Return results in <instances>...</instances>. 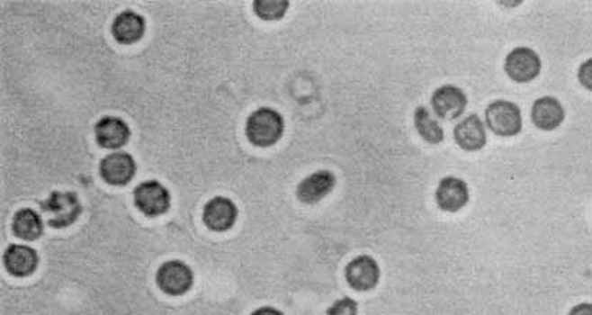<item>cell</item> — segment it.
<instances>
[{
  "mask_svg": "<svg viewBox=\"0 0 592 315\" xmlns=\"http://www.w3.org/2000/svg\"><path fill=\"white\" fill-rule=\"evenodd\" d=\"M135 205L147 217H159L171 208V194L159 181L149 179L136 186Z\"/></svg>",
  "mask_w": 592,
  "mask_h": 315,
  "instance_id": "cell-5",
  "label": "cell"
},
{
  "mask_svg": "<svg viewBox=\"0 0 592 315\" xmlns=\"http://www.w3.org/2000/svg\"><path fill=\"white\" fill-rule=\"evenodd\" d=\"M453 140L463 151H481L487 145V130L481 118L477 113L463 118L453 128Z\"/></svg>",
  "mask_w": 592,
  "mask_h": 315,
  "instance_id": "cell-13",
  "label": "cell"
},
{
  "mask_svg": "<svg viewBox=\"0 0 592 315\" xmlns=\"http://www.w3.org/2000/svg\"><path fill=\"white\" fill-rule=\"evenodd\" d=\"M12 230L18 238L35 241L43 232L42 217L31 208H22L12 220Z\"/></svg>",
  "mask_w": 592,
  "mask_h": 315,
  "instance_id": "cell-18",
  "label": "cell"
},
{
  "mask_svg": "<svg viewBox=\"0 0 592 315\" xmlns=\"http://www.w3.org/2000/svg\"><path fill=\"white\" fill-rule=\"evenodd\" d=\"M101 176L111 185L130 184L136 174V162L128 152L116 151L106 155L101 161Z\"/></svg>",
  "mask_w": 592,
  "mask_h": 315,
  "instance_id": "cell-10",
  "label": "cell"
},
{
  "mask_svg": "<svg viewBox=\"0 0 592 315\" xmlns=\"http://www.w3.org/2000/svg\"><path fill=\"white\" fill-rule=\"evenodd\" d=\"M345 278L349 287L355 291L373 290L380 283V264L370 256H355L345 266Z\"/></svg>",
  "mask_w": 592,
  "mask_h": 315,
  "instance_id": "cell-8",
  "label": "cell"
},
{
  "mask_svg": "<svg viewBox=\"0 0 592 315\" xmlns=\"http://www.w3.org/2000/svg\"><path fill=\"white\" fill-rule=\"evenodd\" d=\"M531 118L538 130L551 132V130H558L564 122L565 109L561 105V102L554 96H543L534 102Z\"/></svg>",
  "mask_w": 592,
  "mask_h": 315,
  "instance_id": "cell-15",
  "label": "cell"
},
{
  "mask_svg": "<svg viewBox=\"0 0 592 315\" xmlns=\"http://www.w3.org/2000/svg\"><path fill=\"white\" fill-rule=\"evenodd\" d=\"M579 84L587 89V91H591L592 89V60L588 59L586 62L582 63L579 70Z\"/></svg>",
  "mask_w": 592,
  "mask_h": 315,
  "instance_id": "cell-22",
  "label": "cell"
},
{
  "mask_svg": "<svg viewBox=\"0 0 592 315\" xmlns=\"http://www.w3.org/2000/svg\"><path fill=\"white\" fill-rule=\"evenodd\" d=\"M415 130H418L419 137L431 145H438L445 140V132L438 121L434 118L426 106H418L414 112Z\"/></svg>",
  "mask_w": 592,
  "mask_h": 315,
  "instance_id": "cell-19",
  "label": "cell"
},
{
  "mask_svg": "<svg viewBox=\"0 0 592 315\" xmlns=\"http://www.w3.org/2000/svg\"><path fill=\"white\" fill-rule=\"evenodd\" d=\"M147 23L145 19L139 14L133 11H123L116 16L115 21L112 23V35L116 39V42L122 45H132L139 42L145 35Z\"/></svg>",
  "mask_w": 592,
  "mask_h": 315,
  "instance_id": "cell-17",
  "label": "cell"
},
{
  "mask_svg": "<svg viewBox=\"0 0 592 315\" xmlns=\"http://www.w3.org/2000/svg\"><path fill=\"white\" fill-rule=\"evenodd\" d=\"M94 137L102 148L119 149L130 140V126L118 116H103L94 125Z\"/></svg>",
  "mask_w": 592,
  "mask_h": 315,
  "instance_id": "cell-14",
  "label": "cell"
},
{
  "mask_svg": "<svg viewBox=\"0 0 592 315\" xmlns=\"http://www.w3.org/2000/svg\"><path fill=\"white\" fill-rule=\"evenodd\" d=\"M327 315H358V302L351 297H342L327 310Z\"/></svg>",
  "mask_w": 592,
  "mask_h": 315,
  "instance_id": "cell-21",
  "label": "cell"
},
{
  "mask_svg": "<svg viewBox=\"0 0 592 315\" xmlns=\"http://www.w3.org/2000/svg\"><path fill=\"white\" fill-rule=\"evenodd\" d=\"M4 263L6 270L14 277H28L38 268V252L29 246L12 244L4 251Z\"/></svg>",
  "mask_w": 592,
  "mask_h": 315,
  "instance_id": "cell-16",
  "label": "cell"
},
{
  "mask_svg": "<svg viewBox=\"0 0 592 315\" xmlns=\"http://www.w3.org/2000/svg\"><path fill=\"white\" fill-rule=\"evenodd\" d=\"M254 12L262 21H281L290 9L288 0H255Z\"/></svg>",
  "mask_w": 592,
  "mask_h": 315,
  "instance_id": "cell-20",
  "label": "cell"
},
{
  "mask_svg": "<svg viewBox=\"0 0 592 315\" xmlns=\"http://www.w3.org/2000/svg\"><path fill=\"white\" fill-rule=\"evenodd\" d=\"M46 222L52 228H67L76 222L82 214V203L75 193L55 191L48 200L40 202Z\"/></svg>",
  "mask_w": 592,
  "mask_h": 315,
  "instance_id": "cell-3",
  "label": "cell"
},
{
  "mask_svg": "<svg viewBox=\"0 0 592 315\" xmlns=\"http://www.w3.org/2000/svg\"><path fill=\"white\" fill-rule=\"evenodd\" d=\"M238 220V208L227 196H215L203 207V222L215 232H225L234 227Z\"/></svg>",
  "mask_w": 592,
  "mask_h": 315,
  "instance_id": "cell-12",
  "label": "cell"
},
{
  "mask_svg": "<svg viewBox=\"0 0 592 315\" xmlns=\"http://www.w3.org/2000/svg\"><path fill=\"white\" fill-rule=\"evenodd\" d=\"M335 185H336V176L334 172L321 169L300 181L296 188V196L300 202L314 205L327 198L334 191Z\"/></svg>",
  "mask_w": 592,
  "mask_h": 315,
  "instance_id": "cell-11",
  "label": "cell"
},
{
  "mask_svg": "<svg viewBox=\"0 0 592 315\" xmlns=\"http://www.w3.org/2000/svg\"><path fill=\"white\" fill-rule=\"evenodd\" d=\"M504 68L509 79L518 84H528L540 76L543 62L535 50L518 46L507 55Z\"/></svg>",
  "mask_w": 592,
  "mask_h": 315,
  "instance_id": "cell-4",
  "label": "cell"
},
{
  "mask_svg": "<svg viewBox=\"0 0 592 315\" xmlns=\"http://www.w3.org/2000/svg\"><path fill=\"white\" fill-rule=\"evenodd\" d=\"M568 315H592V305L589 302H582V304L575 305Z\"/></svg>",
  "mask_w": 592,
  "mask_h": 315,
  "instance_id": "cell-23",
  "label": "cell"
},
{
  "mask_svg": "<svg viewBox=\"0 0 592 315\" xmlns=\"http://www.w3.org/2000/svg\"><path fill=\"white\" fill-rule=\"evenodd\" d=\"M193 271L191 266L179 259H171L159 266L157 273V287L164 291L165 294L184 295L191 290L193 285Z\"/></svg>",
  "mask_w": 592,
  "mask_h": 315,
  "instance_id": "cell-6",
  "label": "cell"
},
{
  "mask_svg": "<svg viewBox=\"0 0 592 315\" xmlns=\"http://www.w3.org/2000/svg\"><path fill=\"white\" fill-rule=\"evenodd\" d=\"M432 109L439 120L455 121L465 112L468 98L455 85H443L431 96Z\"/></svg>",
  "mask_w": 592,
  "mask_h": 315,
  "instance_id": "cell-7",
  "label": "cell"
},
{
  "mask_svg": "<svg viewBox=\"0 0 592 315\" xmlns=\"http://www.w3.org/2000/svg\"><path fill=\"white\" fill-rule=\"evenodd\" d=\"M251 315H283V311H279L278 309H274V307H261V309L255 310Z\"/></svg>",
  "mask_w": 592,
  "mask_h": 315,
  "instance_id": "cell-24",
  "label": "cell"
},
{
  "mask_svg": "<svg viewBox=\"0 0 592 315\" xmlns=\"http://www.w3.org/2000/svg\"><path fill=\"white\" fill-rule=\"evenodd\" d=\"M435 201L439 210L444 212H458L470 202L468 184L457 176H445L439 181Z\"/></svg>",
  "mask_w": 592,
  "mask_h": 315,
  "instance_id": "cell-9",
  "label": "cell"
},
{
  "mask_svg": "<svg viewBox=\"0 0 592 315\" xmlns=\"http://www.w3.org/2000/svg\"><path fill=\"white\" fill-rule=\"evenodd\" d=\"M285 130V121L275 109H256L247 116L245 132L252 145L258 148H269L275 145L283 138Z\"/></svg>",
  "mask_w": 592,
  "mask_h": 315,
  "instance_id": "cell-1",
  "label": "cell"
},
{
  "mask_svg": "<svg viewBox=\"0 0 592 315\" xmlns=\"http://www.w3.org/2000/svg\"><path fill=\"white\" fill-rule=\"evenodd\" d=\"M485 121L497 137H516L523 130V112L516 104L497 99L485 109Z\"/></svg>",
  "mask_w": 592,
  "mask_h": 315,
  "instance_id": "cell-2",
  "label": "cell"
}]
</instances>
